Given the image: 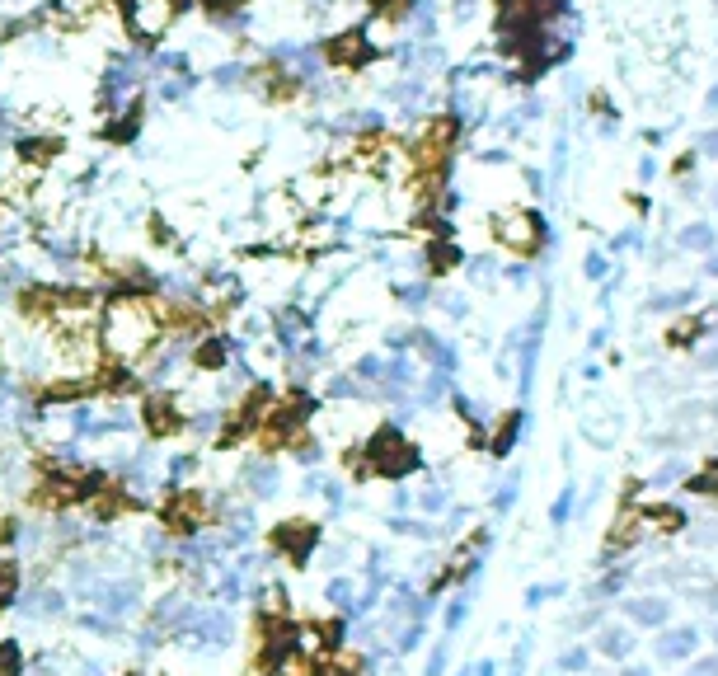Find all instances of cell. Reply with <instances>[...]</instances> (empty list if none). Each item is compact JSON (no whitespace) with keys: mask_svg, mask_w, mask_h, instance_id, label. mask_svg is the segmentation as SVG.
Wrapping results in <instances>:
<instances>
[{"mask_svg":"<svg viewBox=\"0 0 718 676\" xmlns=\"http://www.w3.org/2000/svg\"><path fill=\"white\" fill-rule=\"evenodd\" d=\"M160 301H104V324H99V348L104 362L137 367L141 357L160 348Z\"/></svg>","mask_w":718,"mask_h":676,"instance_id":"cell-1","label":"cell"},{"mask_svg":"<svg viewBox=\"0 0 718 676\" xmlns=\"http://www.w3.org/2000/svg\"><path fill=\"white\" fill-rule=\"evenodd\" d=\"M362 456H367V475H381V479H404L423 465L418 446L404 442L399 428H376V437L362 446Z\"/></svg>","mask_w":718,"mask_h":676,"instance_id":"cell-2","label":"cell"},{"mask_svg":"<svg viewBox=\"0 0 718 676\" xmlns=\"http://www.w3.org/2000/svg\"><path fill=\"white\" fill-rule=\"evenodd\" d=\"M320 522H310V517H287V522H277L273 531H268V545H273L277 559H287L291 569H306L310 554L320 550Z\"/></svg>","mask_w":718,"mask_h":676,"instance_id":"cell-3","label":"cell"},{"mask_svg":"<svg viewBox=\"0 0 718 676\" xmlns=\"http://www.w3.org/2000/svg\"><path fill=\"white\" fill-rule=\"evenodd\" d=\"M141 432L151 437V442H174V437H184L188 432V414L184 404L174 400V395H146L141 400Z\"/></svg>","mask_w":718,"mask_h":676,"instance_id":"cell-4","label":"cell"},{"mask_svg":"<svg viewBox=\"0 0 718 676\" xmlns=\"http://www.w3.org/2000/svg\"><path fill=\"white\" fill-rule=\"evenodd\" d=\"M324 62L338 66V71H357V66L376 62V47L367 43V33L362 29H343L324 43Z\"/></svg>","mask_w":718,"mask_h":676,"instance_id":"cell-5","label":"cell"},{"mask_svg":"<svg viewBox=\"0 0 718 676\" xmlns=\"http://www.w3.org/2000/svg\"><path fill=\"white\" fill-rule=\"evenodd\" d=\"M94 395V381H90V371L85 376H57V381H43L38 385V414L43 409H52V404H80V400H90Z\"/></svg>","mask_w":718,"mask_h":676,"instance_id":"cell-6","label":"cell"},{"mask_svg":"<svg viewBox=\"0 0 718 676\" xmlns=\"http://www.w3.org/2000/svg\"><path fill=\"white\" fill-rule=\"evenodd\" d=\"M193 367L207 371V376L226 371L230 367V338L226 334H202L198 343H193Z\"/></svg>","mask_w":718,"mask_h":676,"instance_id":"cell-7","label":"cell"},{"mask_svg":"<svg viewBox=\"0 0 718 676\" xmlns=\"http://www.w3.org/2000/svg\"><path fill=\"white\" fill-rule=\"evenodd\" d=\"M277 484H282L277 456H254V461H245V489L254 493V498H273Z\"/></svg>","mask_w":718,"mask_h":676,"instance_id":"cell-8","label":"cell"},{"mask_svg":"<svg viewBox=\"0 0 718 676\" xmlns=\"http://www.w3.org/2000/svg\"><path fill=\"white\" fill-rule=\"evenodd\" d=\"M62 151H66L62 137H24L15 146V160H19V165H33V169H47Z\"/></svg>","mask_w":718,"mask_h":676,"instance_id":"cell-9","label":"cell"},{"mask_svg":"<svg viewBox=\"0 0 718 676\" xmlns=\"http://www.w3.org/2000/svg\"><path fill=\"white\" fill-rule=\"evenodd\" d=\"M259 80H263V99H268V104H291V99L301 94V80L287 76L282 66H263Z\"/></svg>","mask_w":718,"mask_h":676,"instance_id":"cell-10","label":"cell"},{"mask_svg":"<svg viewBox=\"0 0 718 676\" xmlns=\"http://www.w3.org/2000/svg\"><path fill=\"white\" fill-rule=\"evenodd\" d=\"M19 587H24V569H19V559L5 554V559H0V615L19 601Z\"/></svg>","mask_w":718,"mask_h":676,"instance_id":"cell-11","label":"cell"},{"mask_svg":"<svg viewBox=\"0 0 718 676\" xmlns=\"http://www.w3.org/2000/svg\"><path fill=\"white\" fill-rule=\"evenodd\" d=\"M141 132V104H132V108H123L113 123L104 127V141H113V146H127V141Z\"/></svg>","mask_w":718,"mask_h":676,"instance_id":"cell-12","label":"cell"},{"mask_svg":"<svg viewBox=\"0 0 718 676\" xmlns=\"http://www.w3.org/2000/svg\"><path fill=\"white\" fill-rule=\"evenodd\" d=\"M24 672H29L24 644L19 639H0V676H24Z\"/></svg>","mask_w":718,"mask_h":676,"instance_id":"cell-13","label":"cell"},{"mask_svg":"<svg viewBox=\"0 0 718 676\" xmlns=\"http://www.w3.org/2000/svg\"><path fill=\"white\" fill-rule=\"evenodd\" d=\"M629 615L639 620V625H662L667 620V601H629Z\"/></svg>","mask_w":718,"mask_h":676,"instance_id":"cell-14","label":"cell"},{"mask_svg":"<svg viewBox=\"0 0 718 676\" xmlns=\"http://www.w3.org/2000/svg\"><path fill=\"white\" fill-rule=\"evenodd\" d=\"M19 540H24V522H19L15 512H5V517H0V550H10Z\"/></svg>","mask_w":718,"mask_h":676,"instance_id":"cell-15","label":"cell"},{"mask_svg":"<svg viewBox=\"0 0 718 676\" xmlns=\"http://www.w3.org/2000/svg\"><path fill=\"white\" fill-rule=\"evenodd\" d=\"M517 432H521V414H512L503 428H498V437H493V451H498V456H507V451H512V442H517Z\"/></svg>","mask_w":718,"mask_h":676,"instance_id":"cell-16","label":"cell"},{"mask_svg":"<svg viewBox=\"0 0 718 676\" xmlns=\"http://www.w3.org/2000/svg\"><path fill=\"white\" fill-rule=\"evenodd\" d=\"M198 5H202V15L207 19H230V15H240L245 0H198Z\"/></svg>","mask_w":718,"mask_h":676,"instance_id":"cell-17","label":"cell"},{"mask_svg":"<svg viewBox=\"0 0 718 676\" xmlns=\"http://www.w3.org/2000/svg\"><path fill=\"white\" fill-rule=\"evenodd\" d=\"M686 648H695V634H690V630H676V634H667V644H662V658H681Z\"/></svg>","mask_w":718,"mask_h":676,"instance_id":"cell-18","label":"cell"},{"mask_svg":"<svg viewBox=\"0 0 718 676\" xmlns=\"http://www.w3.org/2000/svg\"><path fill=\"white\" fill-rule=\"evenodd\" d=\"M409 5H413V0H371V15H381V19H404V15H409Z\"/></svg>","mask_w":718,"mask_h":676,"instance_id":"cell-19","label":"cell"},{"mask_svg":"<svg viewBox=\"0 0 718 676\" xmlns=\"http://www.w3.org/2000/svg\"><path fill=\"white\" fill-rule=\"evenodd\" d=\"M625 648H629V639H625L620 630H606V634H601V653H615V658H620Z\"/></svg>","mask_w":718,"mask_h":676,"instance_id":"cell-20","label":"cell"},{"mask_svg":"<svg viewBox=\"0 0 718 676\" xmlns=\"http://www.w3.org/2000/svg\"><path fill=\"white\" fill-rule=\"evenodd\" d=\"M151 240H155V245H174V231H169V221L160 212L151 216Z\"/></svg>","mask_w":718,"mask_h":676,"instance_id":"cell-21","label":"cell"},{"mask_svg":"<svg viewBox=\"0 0 718 676\" xmlns=\"http://www.w3.org/2000/svg\"><path fill=\"white\" fill-rule=\"evenodd\" d=\"M348 592H352V583H348V578H338V583H329V601H338V606L348 601Z\"/></svg>","mask_w":718,"mask_h":676,"instance_id":"cell-22","label":"cell"},{"mask_svg":"<svg viewBox=\"0 0 718 676\" xmlns=\"http://www.w3.org/2000/svg\"><path fill=\"white\" fill-rule=\"evenodd\" d=\"M690 676H718V658H709V662H695V667H690Z\"/></svg>","mask_w":718,"mask_h":676,"instance_id":"cell-23","label":"cell"},{"mask_svg":"<svg viewBox=\"0 0 718 676\" xmlns=\"http://www.w3.org/2000/svg\"><path fill=\"white\" fill-rule=\"evenodd\" d=\"M686 245L704 249V245H709V231H686Z\"/></svg>","mask_w":718,"mask_h":676,"instance_id":"cell-24","label":"cell"},{"mask_svg":"<svg viewBox=\"0 0 718 676\" xmlns=\"http://www.w3.org/2000/svg\"><path fill=\"white\" fill-rule=\"evenodd\" d=\"M704 151L718 155V132H709V137H704Z\"/></svg>","mask_w":718,"mask_h":676,"instance_id":"cell-25","label":"cell"},{"mask_svg":"<svg viewBox=\"0 0 718 676\" xmlns=\"http://www.w3.org/2000/svg\"><path fill=\"white\" fill-rule=\"evenodd\" d=\"M709 273H718V254H714V263H709Z\"/></svg>","mask_w":718,"mask_h":676,"instance_id":"cell-26","label":"cell"},{"mask_svg":"<svg viewBox=\"0 0 718 676\" xmlns=\"http://www.w3.org/2000/svg\"><path fill=\"white\" fill-rule=\"evenodd\" d=\"M709 104H714V108H718V90H714V94H709Z\"/></svg>","mask_w":718,"mask_h":676,"instance_id":"cell-27","label":"cell"},{"mask_svg":"<svg viewBox=\"0 0 718 676\" xmlns=\"http://www.w3.org/2000/svg\"><path fill=\"white\" fill-rule=\"evenodd\" d=\"M123 676H146V672H123Z\"/></svg>","mask_w":718,"mask_h":676,"instance_id":"cell-28","label":"cell"}]
</instances>
